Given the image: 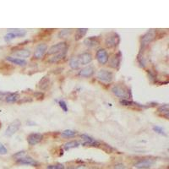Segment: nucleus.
<instances>
[{
    "label": "nucleus",
    "instance_id": "nucleus-22",
    "mask_svg": "<svg viewBox=\"0 0 169 169\" xmlns=\"http://www.w3.org/2000/svg\"><path fill=\"white\" fill-rule=\"evenodd\" d=\"M65 54H66V51L62 52V53H59V54H54L52 58H50L48 59V62H50V63L58 62L59 60H61V59H63V58L65 57Z\"/></svg>",
    "mask_w": 169,
    "mask_h": 169
},
{
    "label": "nucleus",
    "instance_id": "nucleus-17",
    "mask_svg": "<svg viewBox=\"0 0 169 169\" xmlns=\"http://www.w3.org/2000/svg\"><path fill=\"white\" fill-rule=\"evenodd\" d=\"M17 162L19 164H22V165H31V166H36L37 165V161L34 160V159H32L30 156L17 159Z\"/></svg>",
    "mask_w": 169,
    "mask_h": 169
},
{
    "label": "nucleus",
    "instance_id": "nucleus-28",
    "mask_svg": "<svg viewBox=\"0 0 169 169\" xmlns=\"http://www.w3.org/2000/svg\"><path fill=\"white\" fill-rule=\"evenodd\" d=\"M71 33V30L70 29H66V30H62L60 32H59V34H58V36L60 37V38H65V37H67V36H69L70 34Z\"/></svg>",
    "mask_w": 169,
    "mask_h": 169
},
{
    "label": "nucleus",
    "instance_id": "nucleus-36",
    "mask_svg": "<svg viewBox=\"0 0 169 169\" xmlns=\"http://www.w3.org/2000/svg\"><path fill=\"white\" fill-rule=\"evenodd\" d=\"M74 169H89L86 165H79L76 168H74Z\"/></svg>",
    "mask_w": 169,
    "mask_h": 169
},
{
    "label": "nucleus",
    "instance_id": "nucleus-24",
    "mask_svg": "<svg viewBox=\"0 0 169 169\" xmlns=\"http://www.w3.org/2000/svg\"><path fill=\"white\" fill-rule=\"evenodd\" d=\"M80 145V143L76 140H72V141H70V142H67L66 144H64L63 147L66 151L70 150V149H72V148H75V147H78Z\"/></svg>",
    "mask_w": 169,
    "mask_h": 169
},
{
    "label": "nucleus",
    "instance_id": "nucleus-15",
    "mask_svg": "<svg viewBox=\"0 0 169 169\" xmlns=\"http://www.w3.org/2000/svg\"><path fill=\"white\" fill-rule=\"evenodd\" d=\"M120 60H121V54L118 53L111 58L109 61V65L113 69H118L120 64Z\"/></svg>",
    "mask_w": 169,
    "mask_h": 169
},
{
    "label": "nucleus",
    "instance_id": "nucleus-32",
    "mask_svg": "<svg viewBox=\"0 0 169 169\" xmlns=\"http://www.w3.org/2000/svg\"><path fill=\"white\" fill-rule=\"evenodd\" d=\"M120 104H122L124 106H129V105H132L133 102L131 101H129L128 99H123L120 101Z\"/></svg>",
    "mask_w": 169,
    "mask_h": 169
},
{
    "label": "nucleus",
    "instance_id": "nucleus-1",
    "mask_svg": "<svg viewBox=\"0 0 169 169\" xmlns=\"http://www.w3.org/2000/svg\"><path fill=\"white\" fill-rule=\"evenodd\" d=\"M119 42H120L119 36L117 33H111L106 38L105 44H106V47L108 48H113V47H115L119 44Z\"/></svg>",
    "mask_w": 169,
    "mask_h": 169
},
{
    "label": "nucleus",
    "instance_id": "nucleus-26",
    "mask_svg": "<svg viewBox=\"0 0 169 169\" xmlns=\"http://www.w3.org/2000/svg\"><path fill=\"white\" fill-rule=\"evenodd\" d=\"M62 136L63 137H65V138H68V137H73L76 134V132L74 131V130H71V129H66L64 131L62 132Z\"/></svg>",
    "mask_w": 169,
    "mask_h": 169
},
{
    "label": "nucleus",
    "instance_id": "nucleus-25",
    "mask_svg": "<svg viewBox=\"0 0 169 169\" xmlns=\"http://www.w3.org/2000/svg\"><path fill=\"white\" fill-rule=\"evenodd\" d=\"M5 100L7 102H15L18 100V95L16 93H9Z\"/></svg>",
    "mask_w": 169,
    "mask_h": 169
},
{
    "label": "nucleus",
    "instance_id": "nucleus-35",
    "mask_svg": "<svg viewBox=\"0 0 169 169\" xmlns=\"http://www.w3.org/2000/svg\"><path fill=\"white\" fill-rule=\"evenodd\" d=\"M113 169H126V167L122 163H118L114 166Z\"/></svg>",
    "mask_w": 169,
    "mask_h": 169
},
{
    "label": "nucleus",
    "instance_id": "nucleus-8",
    "mask_svg": "<svg viewBox=\"0 0 169 169\" xmlns=\"http://www.w3.org/2000/svg\"><path fill=\"white\" fill-rule=\"evenodd\" d=\"M43 139V135L39 133H33L31 134L28 138H27V141L30 145H35L36 144L42 141V140Z\"/></svg>",
    "mask_w": 169,
    "mask_h": 169
},
{
    "label": "nucleus",
    "instance_id": "nucleus-21",
    "mask_svg": "<svg viewBox=\"0 0 169 169\" xmlns=\"http://www.w3.org/2000/svg\"><path fill=\"white\" fill-rule=\"evenodd\" d=\"M86 32H87V29L86 28H80V29H77L76 31H75L74 39L76 41H79L81 38H83L84 36H86Z\"/></svg>",
    "mask_w": 169,
    "mask_h": 169
},
{
    "label": "nucleus",
    "instance_id": "nucleus-37",
    "mask_svg": "<svg viewBox=\"0 0 169 169\" xmlns=\"http://www.w3.org/2000/svg\"><path fill=\"white\" fill-rule=\"evenodd\" d=\"M68 169H74V168H68Z\"/></svg>",
    "mask_w": 169,
    "mask_h": 169
},
{
    "label": "nucleus",
    "instance_id": "nucleus-19",
    "mask_svg": "<svg viewBox=\"0 0 169 169\" xmlns=\"http://www.w3.org/2000/svg\"><path fill=\"white\" fill-rule=\"evenodd\" d=\"M6 60H8L9 62H11L14 64L16 65H20V66H24L26 64V61L25 59L22 58H14V57H7Z\"/></svg>",
    "mask_w": 169,
    "mask_h": 169
},
{
    "label": "nucleus",
    "instance_id": "nucleus-31",
    "mask_svg": "<svg viewBox=\"0 0 169 169\" xmlns=\"http://www.w3.org/2000/svg\"><path fill=\"white\" fill-rule=\"evenodd\" d=\"M7 153H8L7 148L2 143H0V155H6Z\"/></svg>",
    "mask_w": 169,
    "mask_h": 169
},
{
    "label": "nucleus",
    "instance_id": "nucleus-6",
    "mask_svg": "<svg viewBox=\"0 0 169 169\" xmlns=\"http://www.w3.org/2000/svg\"><path fill=\"white\" fill-rule=\"evenodd\" d=\"M20 122L19 120H15L14 121L13 123H11L9 125V127L7 128L6 131H5V135L6 136H12L14 134H15L19 130V127H20Z\"/></svg>",
    "mask_w": 169,
    "mask_h": 169
},
{
    "label": "nucleus",
    "instance_id": "nucleus-18",
    "mask_svg": "<svg viewBox=\"0 0 169 169\" xmlns=\"http://www.w3.org/2000/svg\"><path fill=\"white\" fill-rule=\"evenodd\" d=\"M14 55L18 57V58H29L31 56V51L29 49H19L16 52L14 53Z\"/></svg>",
    "mask_w": 169,
    "mask_h": 169
},
{
    "label": "nucleus",
    "instance_id": "nucleus-2",
    "mask_svg": "<svg viewBox=\"0 0 169 169\" xmlns=\"http://www.w3.org/2000/svg\"><path fill=\"white\" fill-rule=\"evenodd\" d=\"M67 50V43L63 42H59L57 44L52 46L47 52V55H54V54H59Z\"/></svg>",
    "mask_w": 169,
    "mask_h": 169
},
{
    "label": "nucleus",
    "instance_id": "nucleus-9",
    "mask_svg": "<svg viewBox=\"0 0 169 169\" xmlns=\"http://www.w3.org/2000/svg\"><path fill=\"white\" fill-rule=\"evenodd\" d=\"M97 59L101 64H106L108 61V54L105 49H99L96 54Z\"/></svg>",
    "mask_w": 169,
    "mask_h": 169
},
{
    "label": "nucleus",
    "instance_id": "nucleus-29",
    "mask_svg": "<svg viewBox=\"0 0 169 169\" xmlns=\"http://www.w3.org/2000/svg\"><path fill=\"white\" fill-rule=\"evenodd\" d=\"M153 130L155 132H156L157 134H162V135H166V133L164 131V129L161 128V127H159V126H154L153 127Z\"/></svg>",
    "mask_w": 169,
    "mask_h": 169
},
{
    "label": "nucleus",
    "instance_id": "nucleus-10",
    "mask_svg": "<svg viewBox=\"0 0 169 169\" xmlns=\"http://www.w3.org/2000/svg\"><path fill=\"white\" fill-rule=\"evenodd\" d=\"M81 138L85 141L83 143V145L85 146H98V145H100V143L97 141L95 139H93L92 137L87 135V134H82Z\"/></svg>",
    "mask_w": 169,
    "mask_h": 169
},
{
    "label": "nucleus",
    "instance_id": "nucleus-3",
    "mask_svg": "<svg viewBox=\"0 0 169 169\" xmlns=\"http://www.w3.org/2000/svg\"><path fill=\"white\" fill-rule=\"evenodd\" d=\"M112 92L117 96L118 97L127 99L129 97V90L124 86H114L112 88Z\"/></svg>",
    "mask_w": 169,
    "mask_h": 169
},
{
    "label": "nucleus",
    "instance_id": "nucleus-33",
    "mask_svg": "<svg viewBox=\"0 0 169 169\" xmlns=\"http://www.w3.org/2000/svg\"><path fill=\"white\" fill-rule=\"evenodd\" d=\"M59 106L60 107L62 108L63 110L66 113V112H68V107H67V105H66V103H65V102H63V101H59Z\"/></svg>",
    "mask_w": 169,
    "mask_h": 169
},
{
    "label": "nucleus",
    "instance_id": "nucleus-20",
    "mask_svg": "<svg viewBox=\"0 0 169 169\" xmlns=\"http://www.w3.org/2000/svg\"><path fill=\"white\" fill-rule=\"evenodd\" d=\"M50 85V79L48 76H44L39 82V88L41 90H46Z\"/></svg>",
    "mask_w": 169,
    "mask_h": 169
},
{
    "label": "nucleus",
    "instance_id": "nucleus-30",
    "mask_svg": "<svg viewBox=\"0 0 169 169\" xmlns=\"http://www.w3.org/2000/svg\"><path fill=\"white\" fill-rule=\"evenodd\" d=\"M47 169H64V166L63 164H55V165H50L47 167Z\"/></svg>",
    "mask_w": 169,
    "mask_h": 169
},
{
    "label": "nucleus",
    "instance_id": "nucleus-23",
    "mask_svg": "<svg viewBox=\"0 0 169 169\" xmlns=\"http://www.w3.org/2000/svg\"><path fill=\"white\" fill-rule=\"evenodd\" d=\"M80 62L78 60L77 57H73L70 61V66L72 70H77L80 68Z\"/></svg>",
    "mask_w": 169,
    "mask_h": 169
},
{
    "label": "nucleus",
    "instance_id": "nucleus-7",
    "mask_svg": "<svg viewBox=\"0 0 169 169\" xmlns=\"http://www.w3.org/2000/svg\"><path fill=\"white\" fill-rule=\"evenodd\" d=\"M154 165V160L152 159H143L134 164V167L138 169H147Z\"/></svg>",
    "mask_w": 169,
    "mask_h": 169
},
{
    "label": "nucleus",
    "instance_id": "nucleus-16",
    "mask_svg": "<svg viewBox=\"0 0 169 169\" xmlns=\"http://www.w3.org/2000/svg\"><path fill=\"white\" fill-rule=\"evenodd\" d=\"M99 43H100V40H99V37H97V36H90V37L86 38L84 41V44L86 45V47H96Z\"/></svg>",
    "mask_w": 169,
    "mask_h": 169
},
{
    "label": "nucleus",
    "instance_id": "nucleus-12",
    "mask_svg": "<svg viewBox=\"0 0 169 169\" xmlns=\"http://www.w3.org/2000/svg\"><path fill=\"white\" fill-rule=\"evenodd\" d=\"M156 37V34L154 31H148L147 33H145L141 38V44L143 47L148 45L149 43H151V42L155 39Z\"/></svg>",
    "mask_w": 169,
    "mask_h": 169
},
{
    "label": "nucleus",
    "instance_id": "nucleus-34",
    "mask_svg": "<svg viewBox=\"0 0 169 169\" xmlns=\"http://www.w3.org/2000/svg\"><path fill=\"white\" fill-rule=\"evenodd\" d=\"M26 155V152L24 151H19V152H17L16 154H15L14 155V156L15 157H16L17 159H19V158H22V157H24V156Z\"/></svg>",
    "mask_w": 169,
    "mask_h": 169
},
{
    "label": "nucleus",
    "instance_id": "nucleus-14",
    "mask_svg": "<svg viewBox=\"0 0 169 169\" xmlns=\"http://www.w3.org/2000/svg\"><path fill=\"white\" fill-rule=\"evenodd\" d=\"M94 71L95 70H94V68L92 66H87V67H85V68L81 69L80 71L79 72V74L82 77L89 78V77L93 75Z\"/></svg>",
    "mask_w": 169,
    "mask_h": 169
},
{
    "label": "nucleus",
    "instance_id": "nucleus-11",
    "mask_svg": "<svg viewBox=\"0 0 169 169\" xmlns=\"http://www.w3.org/2000/svg\"><path fill=\"white\" fill-rule=\"evenodd\" d=\"M47 47L46 44L42 43V44L38 45L36 47V49H35V52H34V57H35V58L39 59V58H42L43 55L45 54V53H46V51H47Z\"/></svg>",
    "mask_w": 169,
    "mask_h": 169
},
{
    "label": "nucleus",
    "instance_id": "nucleus-5",
    "mask_svg": "<svg viewBox=\"0 0 169 169\" xmlns=\"http://www.w3.org/2000/svg\"><path fill=\"white\" fill-rule=\"evenodd\" d=\"M26 35V32L25 31L22 30H15L13 31H10L8 34H6L4 36V40L5 42H9L12 39L15 38V37H22Z\"/></svg>",
    "mask_w": 169,
    "mask_h": 169
},
{
    "label": "nucleus",
    "instance_id": "nucleus-4",
    "mask_svg": "<svg viewBox=\"0 0 169 169\" xmlns=\"http://www.w3.org/2000/svg\"><path fill=\"white\" fill-rule=\"evenodd\" d=\"M97 76L98 80L103 81V82H107V83L111 82L113 80V73L106 70H100L97 72Z\"/></svg>",
    "mask_w": 169,
    "mask_h": 169
},
{
    "label": "nucleus",
    "instance_id": "nucleus-27",
    "mask_svg": "<svg viewBox=\"0 0 169 169\" xmlns=\"http://www.w3.org/2000/svg\"><path fill=\"white\" fill-rule=\"evenodd\" d=\"M158 112L159 113H162V114L163 113H165V116H166V118H167V119H168V104H164V105H162V106H161L159 108H158Z\"/></svg>",
    "mask_w": 169,
    "mask_h": 169
},
{
    "label": "nucleus",
    "instance_id": "nucleus-13",
    "mask_svg": "<svg viewBox=\"0 0 169 169\" xmlns=\"http://www.w3.org/2000/svg\"><path fill=\"white\" fill-rule=\"evenodd\" d=\"M78 58V60L80 62V64L81 65H86L89 64L92 61V56L90 53H84V54H80Z\"/></svg>",
    "mask_w": 169,
    "mask_h": 169
}]
</instances>
